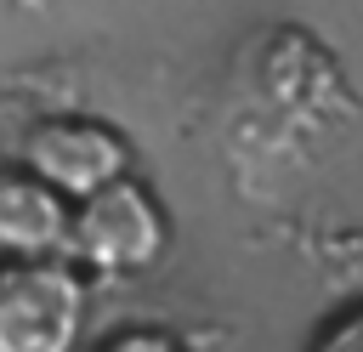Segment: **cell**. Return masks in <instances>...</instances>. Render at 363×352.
<instances>
[{
    "mask_svg": "<svg viewBox=\"0 0 363 352\" xmlns=\"http://www.w3.org/2000/svg\"><path fill=\"white\" fill-rule=\"evenodd\" d=\"M306 352H363V301H346L335 318H323Z\"/></svg>",
    "mask_w": 363,
    "mask_h": 352,
    "instance_id": "obj_5",
    "label": "cell"
},
{
    "mask_svg": "<svg viewBox=\"0 0 363 352\" xmlns=\"http://www.w3.org/2000/svg\"><path fill=\"white\" fill-rule=\"evenodd\" d=\"M164 244H170V216L153 199V187L136 176H119L68 210V261L79 273L85 267L102 278L147 273L164 255Z\"/></svg>",
    "mask_w": 363,
    "mask_h": 352,
    "instance_id": "obj_1",
    "label": "cell"
},
{
    "mask_svg": "<svg viewBox=\"0 0 363 352\" xmlns=\"http://www.w3.org/2000/svg\"><path fill=\"white\" fill-rule=\"evenodd\" d=\"M68 199L17 165H0V261L68 255Z\"/></svg>",
    "mask_w": 363,
    "mask_h": 352,
    "instance_id": "obj_4",
    "label": "cell"
},
{
    "mask_svg": "<svg viewBox=\"0 0 363 352\" xmlns=\"http://www.w3.org/2000/svg\"><path fill=\"white\" fill-rule=\"evenodd\" d=\"M17 170H28L34 182H45L57 199L79 204L91 199L96 187L130 176V142L108 125V119H91V114H51V119H34L17 142Z\"/></svg>",
    "mask_w": 363,
    "mask_h": 352,
    "instance_id": "obj_3",
    "label": "cell"
},
{
    "mask_svg": "<svg viewBox=\"0 0 363 352\" xmlns=\"http://www.w3.org/2000/svg\"><path fill=\"white\" fill-rule=\"evenodd\" d=\"M96 352H182V341L170 329H147L142 324V329H113Z\"/></svg>",
    "mask_w": 363,
    "mask_h": 352,
    "instance_id": "obj_6",
    "label": "cell"
},
{
    "mask_svg": "<svg viewBox=\"0 0 363 352\" xmlns=\"http://www.w3.org/2000/svg\"><path fill=\"white\" fill-rule=\"evenodd\" d=\"M85 307L91 290L68 255L0 261V352H74Z\"/></svg>",
    "mask_w": 363,
    "mask_h": 352,
    "instance_id": "obj_2",
    "label": "cell"
}]
</instances>
